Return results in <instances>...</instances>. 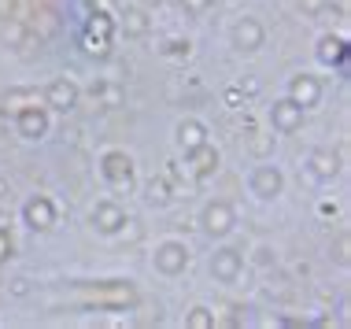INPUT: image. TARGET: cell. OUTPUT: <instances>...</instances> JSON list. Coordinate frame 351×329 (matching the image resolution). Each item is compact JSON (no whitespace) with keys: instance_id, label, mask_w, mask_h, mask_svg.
I'll return each mask as SVG.
<instances>
[{"instance_id":"1","label":"cell","mask_w":351,"mask_h":329,"mask_svg":"<svg viewBox=\"0 0 351 329\" xmlns=\"http://www.w3.org/2000/svg\"><path fill=\"white\" fill-rule=\"evenodd\" d=\"M152 263H156L159 274L178 278V274L189 267V248H185V244H178V241H163V244L156 248V256H152Z\"/></svg>"},{"instance_id":"2","label":"cell","mask_w":351,"mask_h":329,"mask_svg":"<svg viewBox=\"0 0 351 329\" xmlns=\"http://www.w3.org/2000/svg\"><path fill=\"white\" fill-rule=\"evenodd\" d=\"M241 270H244L241 248H218L211 256V278L222 281V285H233V281L241 278Z\"/></svg>"},{"instance_id":"3","label":"cell","mask_w":351,"mask_h":329,"mask_svg":"<svg viewBox=\"0 0 351 329\" xmlns=\"http://www.w3.org/2000/svg\"><path fill=\"white\" fill-rule=\"evenodd\" d=\"M248 185H252V193L259 196V200H274V196L281 193V185H285V178L278 167H270V163H263V167H255L252 178H248Z\"/></svg>"},{"instance_id":"4","label":"cell","mask_w":351,"mask_h":329,"mask_svg":"<svg viewBox=\"0 0 351 329\" xmlns=\"http://www.w3.org/2000/svg\"><path fill=\"white\" fill-rule=\"evenodd\" d=\"M263 41H267V30H263L259 19H252V15L237 19V26H233V45H237V49H241V52H255Z\"/></svg>"},{"instance_id":"5","label":"cell","mask_w":351,"mask_h":329,"mask_svg":"<svg viewBox=\"0 0 351 329\" xmlns=\"http://www.w3.org/2000/svg\"><path fill=\"white\" fill-rule=\"evenodd\" d=\"M270 122L278 134H296V130L303 126V108L296 104V100H278V104L270 108Z\"/></svg>"},{"instance_id":"6","label":"cell","mask_w":351,"mask_h":329,"mask_svg":"<svg viewBox=\"0 0 351 329\" xmlns=\"http://www.w3.org/2000/svg\"><path fill=\"white\" fill-rule=\"evenodd\" d=\"M289 100H296L300 108H315L322 100V82L315 74H296V78L289 82Z\"/></svg>"},{"instance_id":"7","label":"cell","mask_w":351,"mask_h":329,"mask_svg":"<svg viewBox=\"0 0 351 329\" xmlns=\"http://www.w3.org/2000/svg\"><path fill=\"white\" fill-rule=\"evenodd\" d=\"M204 230L211 233V237H226V233L233 230V208L230 204H222V200H215V204H207L204 208Z\"/></svg>"},{"instance_id":"8","label":"cell","mask_w":351,"mask_h":329,"mask_svg":"<svg viewBox=\"0 0 351 329\" xmlns=\"http://www.w3.org/2000/svg\"><path fill=\"white\" fill-rule=\"evenodd\" d=\"M15 130H19L23 137L37 141V137H45V130H49V119H45V111L37 108V104L19 108V111H15Z\"/></svg>"},{"instance_id":"9","label":"cell","mask_w":351,"mask_h":329,"mask_svg":"<svg viewBox=\"0 0 351 329\" xmlns=\"http://www.w3.org/2000/svg\"><path fill=\"white\" fill-rule=\"evenodd\" d=\"M126 211L119 208V204H111V200H104L93 208V226H97L100 233H122V226H126Z\"/></svg>"},{"instance_id":"10","label":"cell","mask_w":351,"mask_h":329,"mask_svg":"<svg viewBox=\"0 0 351 329\" xmlns=\"http://www.w3.org/2000/svg\"><path fill=\"white\" fill-rule=\"evenodd\" d=\"M100 171H104V178H108L111 185H130L134 182V163H130L126 152H108L104 163H100Z\"/></svg>"},{"instance_id":"11","label":"cell","mask_w":351,"mask_h":329,"mask_svg":"<svg viewBox=\"0 0 351 329\" xmlns=\"http://www.w3.org/2000/svg\"><path fill=\"white\" fill-rule=\"evenodd\" d=\"M23 219H26V226H30V230H49V226L56 222L52 200H49V196H34V200H26Z\"/></svg>"},{"instance_id":"12","label":"cell","mask_w":351,"mask_h":329,"mask_svg":"<svg viewBox=\"0 0 351 329\" xmlns=\"http://www.w3.org/2000/svg\"><path fill=\"white\" fill-rule=\"evenodd\" d=\"M45 104H52L56 111H71L78 104V86L71 78H56L49 89H45Z\"/></svg>"},{"instance_id":"13","label":"cell","mask_w":351,"mask_h":329,"mask_svg":"<svg viewBox=\"0 0 351 329\" xmlns=\"http://www.w3.org/2000/svg\"><path fill=\"white\" fill-rule=\"evenodd\" d=\"M189 159H193L189 167H193V174L200 178V182H204V178H211V174L218 171V152H215L211 145H207V141H204L200 148H193V152H189Z\"/></svg>"},{"instance_id":"14","label":"cell","mask_w":351,"mask_h":329,"mask_svg":"<svg viewBox=\"0 0 351 329\" xmlns=\"http://www.w3.org/2000/svg\"><path fill=\"white\" fill-rule=\"evenodd\" d=\"M337 171H340V159L329 152V148H315V152H311V174H315L318 182H329Z\"/></svg>"},{"instance_id":"15","label":"cell","mask_w":351,"mask_h":329,"mask_svg":"<svg viewBox=\"0 0 351 329\" xmlns=\"http://www.w3.org/2000/svg\"><path fill=\"white\" fill-rule=\"evenodd\" d=\"M207 141V130H204V122H196V119H185L182 126H178V145L185 148V156L193 152V148H200Z\"/></svg>"},{"instance_id":"16","label":"cell","mask_w":351,"mask_h":329,"mask_svg":"<svg viewBox=\"0 0 351 329\" xmlns=\"http://www.w3.org/2000/svg\"><path fill=\"white\" fill-rule=\"evenodd\" d=\"M122 30H126L130 37L148 34V15L141 12V8H126V12H122Z\"/></svg>"},{"instance_id":"17","label":"cell","mask_w":351,"mask_h":329,"mask_svg":"<svg viewBox=\"0 0 351 329\" xmlns=\"http://www.w3.org/2000/svg\"><path fill=\"white\" fill-rule=\"evenodd\" d=\"M318 56L326 63H344V37H322Z\"/></svg>"},{"instance_id":"18","label":"cell","mask_w":351,"mask_h":329,"mask_svg":"<svg viewBox=\"0 0 351 329\" xmlns=\"http://www.w3.org/2000/svg\"><path fill=\"white\" fill-rule=\"evenodd\" d=\"M185 326L189 329H211L215 326V315L207 311V307H193V311L185 315Z\"/></svg>"},{"instance_id":"19","label":"cell","mask_w":351,"mask_h":329,"mask_svg":"<svg viewBox=\"0 0 351 329\" xmlns=\"http://www.w3.org/2000/svg\"><path fill=\"white\" fill-rule=\"evenodd\" d=\"M167 200H170V185L163 182V178H156V182H148V204H156V208H163Z\"/></svg>"},{"instance_id":"20","label":"cell","mask_w":351,"mask_h":329,"mask_svg":"<svg viewBox=\"0 0 351 329\" xmlns=\"http://www.w3.org/2000/svg\"><path fill=\"white\" fill-rule=\"evenodd\" d=\"M252 152L255 156H270L274 152V134H255L252 130Z\"/></svg>"},{"instance_id":"21","label":"cell","mask_w":351,"mask_h":329,"mask_svg":"<svg viewBox=\"0 0 351 329\" xmlns=\"http://www.w3.org/2000/svg\"><path fill=\"white\" fill-rule=\"evenodd\" d=\"M23 100H37V93L34 89H12V93H8V108H15V111L26 108Z\"/></svg>"},{"instance_id":"22","label":"cell","mask_w":351,"mask_h":329,"mask_svg":"<svg viewBox=\"0 0 351 329\" xmlns=\"http://www.w3.org/2000/svg\"><path fill=\"white\" fill-rule=\"evenodd\" d=\"M182 8H185V12H193V15H200V12L211 8V0H182Z\"/></svg>"},{"instance_id":"23","label":"cell","mask_w":351,"mask_h":329,"mask_svg":"<svg viewBox=\"0 0 351 329\" xmlns=\"http://www.w3.org/2000/svg\"><path fill=\"white\" fill-rule=\"evenodd\" d=\"M167 56H189V41H167Z\"/></svg>"},{"instance_id":"24","label":"cell","mask_w":351,"mask_h":329,"mask_svg":"<svg viewBox=\"0 0 351 329\" xmlns=\"http://www.w3.org/2000/svg\"><path fill=\"white\" fill-rule=\"evenodd\" d=\"M8 256H12V237L0 230V259H8Z\"/></svg>"},{"instance_id":"25","label":"cell","mask_w":351,"mask_h":329,"mask_svg":"<svg viewBox=\"0 0 351 329\" xmlns=\"http://www.w3.org/2000/svg\"><path fill=\"white\" fill-rule=\"evenodd\" d=\"M322 4H326V0H300V8H303V12H307V15H315Z\"/></svg>"},{"instance_id":"26","label":"cell","mask_w":351,"mask_h":329,"mask_svg":"<svg viewBox=\"0 0 351 329\" xmlns=\"http://www.w3.org/2000/svg\"><path fill=\"white\" fill-rule=\"evenodd\" d=\"M270 252H274V248H259V256H255V263H259V267H270V263H274Z\"/></svg>"},{"instance_id":"27","label":"cell","mask_w":351,"mask_h":329,"mask_svg":"<svg viewBox=\"0 0 351 329\" xmlns=\"http://www.w3.org/2000/svg\"><path fill=\"white\" fill-rule=\"evenodd\" d=\"M0 12H4V15H12V12H15V0H0Z\"/></svg>"},{"instance_id":"28","label":"cell","mask_w":351,"mask_h":329,"mask_svg":"<svg viewBox=\"0 0 351 329\" xmlns=\"http://www.w3.org/2000/svg\"><path fill=\"white\" fill-rule=\"evenodd\" d=\"M4 134H8V111L0 108V137H4Z\"/></svg>"},{"instance_id":"29","label":"cell","mask_w":351,"mask_h":329,"mask_svg":"<svg viewBox=\"0 0 351 329\" xmlns=\"http://www.w3.org/2000/svg\"><path fill=\"white\" fill-rule=\"evenodd\" d=\"M141 4H148V8H156V4H163V0H141Z\"/></svg>"}]
</instances>
